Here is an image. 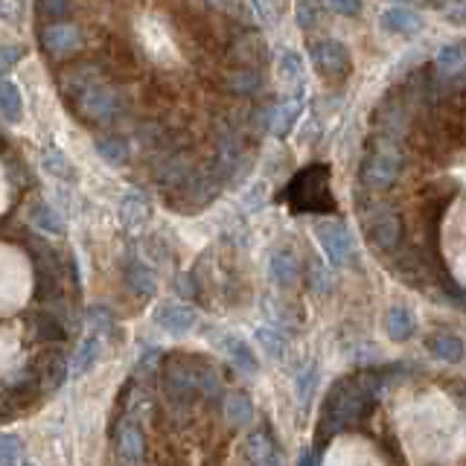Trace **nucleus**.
<instances>
[{
    "instance_id": "f257e3e1",
    "label": "nucleus",
    "mask_w": 466,
    "mask_h": 466,
    "mask_svg": "<svg viewBox=\"0 0 466 466\" xmlns=\"http://www.w3.org/2000/svg\"><path fill=\"white\" fill-rule=\"evenodd\" d=\"M379 388H382V379L373 373L347 376L341 382H335L332 390L327 393L324 411H320V434L335 437L344 429L361 422L373 411Z\"/></svg>"
},
{
    "instance_id": "f03ea898",
    "label": "nucleus",
    "mask_w": 466,
    "mask_h": 466,
    "mask_svg": "<svg viewBox=\"0 0 466 466\" xmlns=\"http://www.w3.org/2000/svg\"><path fill=\"white\" fill-rule=\"evenodd\" d=\"M73 96H76L79 116L94 126H108L123 111V96L111 85L91 76L87 70H79L73 76Z\"/></svg>"
},
{
    "instance_id": "7ed1b4c3",
    "label": "nucleus",
    "mask_w": 466,
    "mask_h": 466,
    "mask_svg": "<svg viewBox=\"0 0 466 466\" xmlns=\"http://www.w3.org/2000/svg\"><path fill=\"white\" fill-rule=\"evenodd\" d=\"M286 198L298 213H332L335 198L329 187V167L312 164L300 169L286 187Z\"/></svg>"
},
{
    "instance_id": "20e7f679",
    "label": "nucleus",
    "mask_w": 466,
    "mask_h": 466,
    "mask_svg": "<svg viewBox=\"0 0 466 466\" xmlns=\"http://www.w3.org/2000/svg\"><path fill=\"white\" fill-rule=\"evenodd\" d=\"M402 149L393 137L379 135L368 143V152L361 157V184L368 189H388L402 172Z\"/></svg>"
},
{
    "instance_id": "39448f33",
    "label": "nucleus",
    "mask_w": 466,
    "mask_h": 466,
    "mask_svg": "<svg viewBox=\"0 0 466 466\" xmlns=\"http://www.w3.org/2000/svg\"><path fill=\"white\" fill-rule=\"evenodd\" d=\"M361 228L376 251H385V254L397 251L402 242V230H405L402 216L393 208H388V204H370V208L361 213Z\"/></svg>"
},
{
    "instance_id": "423d86ee",
    "label": "nucleus",
    "mask_w": 466,
    "mask_h": 466,
    "mask_svg": "<svg viewBox=\"0 0 466 466\" xmlns=\"http://www.w3.org/2000/svg\"><path fill=\"white\" fill-rule=\"evenodd\" d=\"M315 237H318V245L320 251H324L327 257V266H347L350 257H353V233H350V228L344 222H339V218H320V222L315 225Z\"/></svg>"
},
{
    "instance_id": "0eeeda50",
    "label": "nucleus",
    "mask_w": 466,
    "mask_h": 466,
    "mask_svg": "<svg viewBox=\"0 0 466 466\" xmlns=\"http://www.w3.org/2000/svg\"><path fill=\"white\" fill-rule=\"evenodd\" d=\"M309 58H312V67L320 73L324 79H347L350 70H353V58H350V50L344 47L341 41L335 38H320L309 44Z\"/></svg>"
},
{
    "instance_id": "6e6552de",
    "label": "nucleus",
    "mask_w": 466,
    "mask_h": 466,
    "mask_svg": "<svg viewBox=\"0 0 466 466\" xmlns=\"http://www.w3.org/2000/svg\"><path fill=\"white\" fill-rule=\"evenodd\" d=\"M198 364L193 359H169L164 373V390L172 402H193L198 397Z\"/></svg>"
},
{
    "instance_id": "1a4fd4ad",
    "label": "nucleus",
    "mask_w": 466,
    "mask_h": 466,
    "mask_svg": "<svg viewBox=\"0 0 466 466\" xmlns=\"http://www.w3.org/2000/svg\"><path fill=\"white\" fill-rule=\"evenodd\" d=\"M41 47L53 58H70L85 47V33L76 24H47L41 29Z\"/></svg>"
},
{
    "instance_id": "9d476101",
    "label": "nucleus",
    "mask_w": 466,
    "mask_h": 466,
    "mask_svg": "<svg viewBox=\"0 0 466 466\" xmlns=\"http://www.w3.org/2000/svg\"><path fill=\"white\" fill-rule=\"evenodd\" d=\"M114 443H116V455H120L126 463H140L146 458V434L137 426L135 417H126L116 422V434H114Z\"/></svg>"
},
{
    "instance_id": "9b49d317",
    "label": "nucleus",
    "mask_w": 466,
    "mask_h": 466,
    "mask_svg": "<svg viewBox=\"0 0 466 466\" xmlns=\"http://www.w3.org/2000/svg\"><path fill=\"white\" fill-rule=\"evenodd\" d=\"M155 324L172 335H184L198 324V315L189 303H160L155 309Z\"/></svg>"
},
{
    "instance_id": "f8f14e48",
    "label": "nucleus",
    "mask_w": 466,
    "mask_h": 466,
    "mask_svg": "<svg viewBox=\"0 0 466 466\" xmlns=\"http://www.w3.org/2000/svg\"><path fill=\"white\" fill-rule=\"evenodd\" d=\"M300 111H303V96H286L283 102H277L274 108H268V131L277 140H286L291 135V128L300 120Z\"/></svg>"
},
{
    "instance_id": "ddd939ff",
    "label": "nucleus",
    "mask_w": 466,
    "mask_h": 466,
    "mask_svg": "<svg viewBox=\"0 0 466 466\" xmlns=\"http://www.w3.org/2000/svg\"><path fill=\"white\" fill-rule=\"evenodd\" d=\"M245 455L251 461V466H283L280 451L268 429H254L245 441Z\"/></svg>"
},
{
    "instance_id": "4468645a",
    "label": "nucleus",
    "mask_w": 466,
    "mask_h": 466,
    "mask_svg": "<svg viewBox=\"0 0 466 466\" xmlns=\"http://www.w3.org/2000/svg\"><path fill=\"white\" fill-rule=\"evenodd\" d=\"M268 274L277 286L291 289L298 286L300 280V259L291 248H274L271 257H268Z\"/></svg>"
},
{
    "instance_id": "2eb2a0df",
    "label": "nucleus",
    "mask_w": 466,
    "mask_h": 466,
    "mask_svg": "<svg viewBox=\"0 0 466 466\" xmlns=\"http://www.w3.org/2000/svg\"><path fill=\"white\" fill-rule=\"evenodd\" d=\"M26 218H29V225H33L35 230H41V233H47V237H65V233H67L65 216L44 198H35L33 204H29Z\"/></svg>"
},
{
    "instance_id": "dca6fc26",
    "label": "nucleus",
    "mask_w": 466,
    "mask_h": 466,
    "mask_svg": "<svg viewBox=\"0 0 466 466\" xmlns=\"http://www.w3.org/2000/svg\"><path fill=\"white\" fill-rule=\"evenodd\" d=\"M379 24H382L385 33L402 35V38H411L422 29V18L408 6H388L382 15H379Z\"/></svg>"
},
{
    "instance_id": "f3484780",
    "label": "nucleus",
    "mask_w": 466,
    "mask_h": 466,
    "mask_svg": "<svg viewBox=\"0 0 466 466\" xmlns=\"http://www.w3.org/2000/svg\"><path fill=\"white\" fill-rule=\"evenodd\" d=\"M38 382H41V388L44 390H58L65 382H67V376H70V370H67V359L62 356V353H44L41 359H38V364H35V373H33Z\"/></svg>"
},
{
    "instance_id": "a211bd4d",
    "label": "nucleus",
    "mask_w": 466,
    "mask_h": 466,
    "mask_svg": "<svg viewBox=\"0 0 466 466\" xmlns=\"http://www.w3.org/2000/svg\"><path fill=\"white\" fill-rule=\"evenodd\" d=\"M126 280L131 286V291L140 298H152L157 291V277L152 271V266L140 257H128L126 259Z\"/></svg>"
},
{
    "instance_id": "6ab92c4d",
    "label": "nucleus",
    "mask_w": 466,
    "mask_h": 466,
    "mask_svg": "<svg viewBox=\"0 0 466 466\" xmlns=\"http://www.w3.org/2000/svg\"><path fill=\"white\" fill-rule=\"evenodd\" d=\"M152 218V201L143 193H126L120 198V222L128 230H140Z\"/></svg>"
},
{
    "instance_id": "aec40b11",
    "label": "nucleus",
    "mask_w": 466,
    "mask_h": 466,
    "mask_svg": "<svg viewBox=\"0 0 466 466\" xmlns=\"http://www.w3.org/2000/svg\"><path fill=\"white\" fill-rule=\"evenodd\" d=\"M385 332H388V339L397 341V344L411 341L414 332H417L414 312L408 309V306H390L388 315H385Z\"/></svg>"
},
{
    "instance_id": "412c9836",
    "label": "nucleus",
    "mask_w": 466,
    "mask_h": 466,
    "mask_svg": "<svg viewBox=\"0 0 466 466\" xmlns=\"http://www.w3.org/2000/svg\"><path fill=\"white\" fill-rule=\"evenodd\" d=\"M429 350H431L434 359H441L446 364H461L463 356H466L461 335H455V332H437V335H431V339H429Z\"/></svg>"
},
{
    "instance_id": "4be33fe9",
    "label": "nucleus",
    "mask_w": 466,
    "mask_h": 466,
    "mask_svg": "<svg viewBox=\"0 0 466 466\" xmlns=\"http://www.w3.org/2000/svg\"><path fill=\"white\" fill-rule=\"evenodd\" d=\"M225 420H228V426H248V422L254 420V402H251V397L248 393H242V390H233V393H228L225 397Z\"/></svg>"
},
{
    "instance_id": "5701e85b",
    "label": "nucleus",
    "mask_w": 466,
    "mask_h": 466,
    "mask_svg": "<svg viewBox=\"0 0 466 466\" xmlns=\"http://www.w3.org/2000/svg\"><path fill=\"white\" fill-rule=\"evenodd\" d=\"M222 350H225V356L230 359V364L237 370H242V373H257V356H254V350L248 347L242 339H237V335H230V339H225L222 341Z\"/></svg>"
},
{
    "instance_id": "b1692460",
    "label": "nucleus",
    "mask_w": 466,
    "mask_h": 466,
    "mask_svg": "<svg viewBox=\"0 0 466 466\" xmlns=\"http://www.w3.org/2000/svg\"><path fill=\"white\" fill-rule=\"evenodd\" d=\"M0 116L6 123H21L24 116V99L18 85L9 82V79H0Z\"/></svg>"
},
{
    "instance_id": "393cba45",
    "label": "nucleus",
    "mask_w": 466,
    "mask_h": 466,
    "mask_svg": "<svg viewBox=\"0 0 466 466\" xmlns=\"http://www.w3.org/2000/svg\"><path fill=\"white\" fill-rule=\"evenodd\" d=\"M434 65L441 76L458 79L463 70V44H446V47H441L434 56Z\"/></svg>"
},
{
    "instance_id": "a878e982",
    "label": "nucleus",
    "mask_w": 466,
    "mask_h": 466,
    "mask_svg": "<svg viewBox=\"0 0 466 466\" xmlns=\"http://www.w3.org/2000/svg\"><path fill=\"white\" fill-rule=\"evenodd\" d=\"M96 356H99V335H87V339L79 344L76 353H73V361L67 364V370L73 373V379H79V376H85L87 370H91Z\"/></svg>"
},
{
    "instance_id": "bb28decb",
    "label": "nucleus",
    "mask_w": 466,
    "mask_h": 466,
    "mask_svg": "<svg viewBox=\"0 0 466 466\" xmlns=\"http://www.w3.org/2000/svg\"><path fill=\"white\" fill-rule=\"evenodd\" d=\"M41 167H44V172H47V175H53V178L65 181V184L76 181V169H73L67 155L58 152V149H44L41 152Z\"/></svg>"
},
{
    "instance_id": "cd10ccee",
    "label": "nucleus",
    "mask_w": 466,
    "mask_h": 466,
    "mask_svg": "<svg viewBox=\"0 0 466 466\" xmlns=\"http://www.w3.org/2000/svg\"><path fill=\"white\" fill-rule=\"evenodd\" d=\"M94 149H96V155L102 160H108L111 167H123V164H128V157H131V146L123 137H99L94 143Z\"/></svg>"
},
{
    "instance_id": "c85d7f7f",
    "label": "nucleus",
    "mask_w": 466,
    "mask_h": 466,
    "mask_svg": "<svg viewBox=\"0 0 466 466\" xmlns=\"http://www.w3.org/2000/svg\"><path fill=\"white\" fill-rule=\"evenodd\" d=\"M318 382H320V370H318V364H315V361L303 364L300 373H298V379H295V397H298V402H300L303 408L312 402Z\"/></svg>"
},
{
    "instance_id": "c756f323",
    "label": "nucleus",
    "mask_w": 466,
    "mask_h": 466,
    "mask_svg": "<svg viewBox=\"0 0 466 466\" xmlns=\"http://www.w3.org/2000/svg\"><path fill=\"white\" fill-rule=\"evenodd\" d=\"M306 274H309V289L315 291V295H329L335 280H332L329 266H327L324 259L312 257L309 262H306Z\"/></svg>"
},
{
    "instance_id": "7c9ffc66",
    "label": "nucleus",
    "mask_w": 466,
    "mask_h": 466,
    "mask_svg": "<svg viewBox=\"0 0 466 466\" xmlns=\"http://www.w3.org/2000/svg\"><path fill=\"white\" fill-rule=\"evenodd\" d=\"M257 339H259L262 350H266V353H268L271 359H280V356L286 353V347H289L286 332H283V329H277V327H259V329H257Z\"/></svg>"
},
{
    "instance_id": "2f4dec72",
    "label": "nucleus",
    "mask_w": 466,
    "mask_h": 466,
    "mask_svg": "<svg viewBox=\"0 0 466 466\" xmlns=\"http://www.w3.org/2000/svg\"><path fill=\"white\" fill-rule=\"evenodd\" d=\"M228 85H230V91H237V94H254V91H259V85H262V73L254 70V67L233 70Z\"/></svg>"
},
{
    "instance_id": "473e14b6",
    "label": "nucleus",
    "mask_w": 466,
    "mask_h": 466,
    "mask_svg": "<svg viewBox=\"0 0 466 466\" xmlns=\"http://www.w3.org/2000/svg\"><path fill=\"white\" fill-rule=\"evenodd\" d=\"M33 324H35V332H38V339L44 341H58V339H65V327L58 324V318L53 315V309H44L33 318Z\"/></svg>"
},
{
    "instance_id": "72a5a7b5",
    "label": "nucleus",
    "mask_w": 466,
    "mask_h": 466,
    "mask_svg": "<svg viewBox=\"0 0 466 466\" xmlns=\"http://www.w3.org/2000/svg\"><path fill=\"white\" fill-rule=\"evenodd\" d=\"M277 73H280V79H283V82L300 85V79H303V58H300L298 53L286 50V53L280 56V62H277Z\"/></svg>"
},
{
    "instance_id": "f704fd0d",
    "label": "nucleus",
    "mask_w": 466,
    "mask_h": 466,
    "mask_svg": "<svg viewBox=\"0 0 466 466\" xmlns=\"http://www.w3.org/2000/svg\"><path fill=\"white\" fill-rule=\"evenodd\" d=\"M24 443L15 434H0V466H18Z\"/></svg>"
},
{
    "instance_id": "c9c22d12",
    "label": "nucleus",
    "mask_w": 466,
    "mask_h": 466,
    "mask_svg": "<svg viewBox=\"0 0 466 466\" xmlns=\"http://www.w3.org/2000/svg\"><path fill=\"white\" fill-rule=\"evenodd\" d=\"M295 21L300 29H312L320 21L318 0H295Z\"/></svg>"
},
{
    "instance_id": "e433bc0d",
    "label": "nucleus",
    "mask_w": 466,
    "mask_h": 466,
    "mask_svg": "<svg viewBox=\"0 0 466 466\" xmlns=\"http://www.w3.org/2000/svg\"><path fill=\"white\" fill-rule=\"evenodd\" d=\"M218 390H222V379H218V373L210 368V364H198V393H204V397H218Z\"/></svg>"
},
{
    "instance_id": "4c0bfd02",
    "label": "nucleus",
    "mask_w": 466,
    "mask_h": 466,
    "mask_svg": "<svg viewBox=\"0 0 466 466\" xmlns=\"http://www.w3.org/2000/svg\"><path fill=\"white\" fill-rule=\"evenodd\" d=\"M111 327H114L111 309H106V306H94V309H87V329H91L94 335L108 332Z\"/></svg>"
},
{
    "instance_id": "58836bf2",
    "label": "nucleus",
    "mask_w": 466,
    "mask_h": 466,
    "mask_svg": "<svg viewBox=\"0 0 466 466\" xmlns=\"http://www.w3.org/2000/svg\"><path fill=\"white\" fill-rule=\"evenodd\" d=\"M254 9L266 24H277L286 12V0H254Z\"/></svg>"
},
{
    "instance_id": "ea45409f",
    "label": "nucleus",
    "mask_w": 466,
    "mask_h": 466,
    "mask_svg": "<svg viewBox=\"0 0 466 466\" xmlns=\"http://www.w3.org/2000/svg\"><path fill=\"white\" fill-rule=\"evenodd\" d=\"M21 58H24L21 44H0V79H4L6 73L21 62Z\"/></svg>"
},
{
    "instance_id": "a19ab883",
    "label": "nucleus",
    "mask_w": 466,
    "mask_h": 466,
    "mask_svg": "<svg viewBox=\"0 0 466 466\" xmlns=\"http://www.w3.org/2000/svg\"><path fill=\"white\" fill-rule=\"evenodd\" d=\"M175 291H178V298H184V300H196V295H198V286H196V277L193 274H178L175 277Z\"/></svg>"
},
{
    "instance_id": "79ce46f5",
    "label": "nucleus",
    "mask_w": 466,
    "mask_h": 466,
    "mask_svg": "<svg viewBox=\"0 0 466 466\" xmlns=\"http://www.w3.org/2000/svg\"><path fill=\"white\" fill-rule=\"evenodd\" d=\"M327 6L339 15H347V18H359L364 9V0H327Z\"/></svg>"
},
{
    "instance_id": "37998d69",
    "label": "nucleus",
    "mask_w": 466,
    "mask_h": 466,
    "mask_svg": "<svg viewBox=\"0 0 466 466\" xmlns=\"http://www.w3.org/2000/svg\"><path fill=\"white\" fill-rule=\"evenodd\" d=\"M157 361H160V350L157 347H152V350H146V353L137 359V368H135V379H140V376H149L155 368H157Z\"/></svg>"
},
{
    "instance_id": "c03bdc74",
    "label": "nucleus",
    "mask_w": 466,
    "mask_h": 466,
    "mask_svg": "<svg viewBox=\"0 0 466 466\" xmlns=\"http://www.w3.org/2000/svg\"><path fill=\"white\" fill-rule=\"evenodd\" d=\"M24 15V0H0V21L18 24Z\"/></svg>"
},
{
    "instance_id": "a18cd8bd",
    "label": "nucleus",
    "mask_w": 466,
    "mask_h": 466,
    "mask_svg": "<svg viewBox=\"0 0 466 466\" xmlns=\"http://www.w3.org/2000/svg\"><path fill=\"white\" fill-rule=\"evenodd\" d=\"M67 6H70V0H38V9L44 15H50V18H62Z\"/></svg>"
},
{
    "instance_id": "49530a36",
    "label": "nucleus",
    "mask_w": 466,
    "mask_h": 466,
    "mask_svg": "<svg viewBox=\"0 0 466 466\" xmlns=\"http://www.w3.org/2000/svg\"><path fill=\"white\" fill-rule=\"evenodd\" d=\"M262 201H266V184H257V187H251V193L245 196V204H248V208H251V210H257Z\"/></svg>"
},
{
    "instance_id": "de8ad7c7",
    "label": "nucleus",
    "mask_w": 466,
    "mask_h": 466,
    "mask_svg": "<svg viewBox=\"0 0 466 466\" xmlns=\"http://www.w3.org/2000/svg\"><path fill=\"white\" fill-rule=\"evenodd\" d=\"M298 466H318V455H315L312 449L300 451V458H298Z\"/></svg>"
},
{
    "instance_id": "09e8293b",
    "label": "nucleus",
    "mask_w": 466,
    "mask_h": 466,
    "mask_svg": "<svg viewBox=\"0 0 466 466\" xmlns=\"http://www.w3.org/2000/svg\"><path fill=\"white\" fill-rule=\"evenodd\" d=\"M210 4H216V6H228V0H210Z\"/></svg>"
},
{
    "instance_id": "8fccbe9b",
    "label": "nucleus",
    "mask_w": 466,
    "mask_h": 466,
    "mask_svg": "<svg viewBox=\"0 0 466 466\" xmlns=\"http://www.w3.org/2000/svg\"><path fill=\"white\" fill-rule=\"evenodd\" d=\"M21 466H35V463H29V461H24V463H21Z\"/></svg>"
}]
</instances>
